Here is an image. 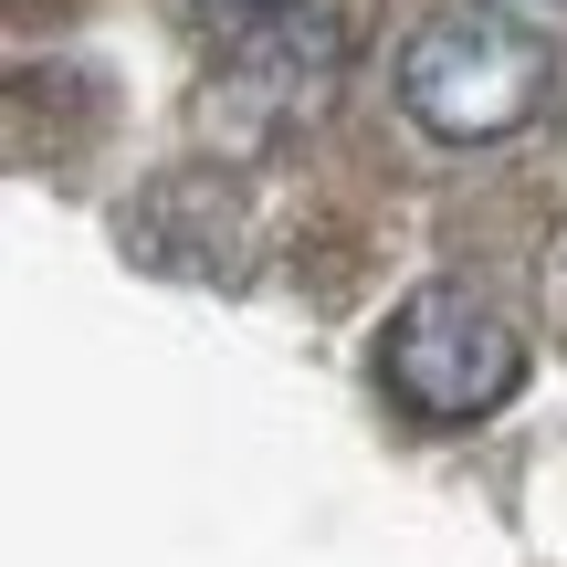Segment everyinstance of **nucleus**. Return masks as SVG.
I'll use <instances>...</instances> for the list:
<instances>
[{"mask_svg": "<svg viewBox=\"0 0 567 567\" xmlns=\"http://www.w3.org/2000/svg\"><path fill=\"white\" fill-rule=\"evenodd\" d=\"M557 95V53L505 11H431L400 42V105L442 147H494Z\"/></svg>", "mask_w": 567, "mask_h": 567, "instance_id": "f257e3e1", "label": "nucleus"}, {"mask_svg": "<svg viewBox=\"0 0 567 567\" xmlns=\"http://www.w3.org/2000/svg\"><path fill=\"white\" fill-rule=\"evenodd\" d=\"M210 21H264V11H284V0H200Z\"/></svg>", "mask_w": 567, "mask_h": 567, "instance_id": "39448f33", "label": "nucleus"}, {"mask_svg": "<svg viewBox=\"0 0 567 567\" xmlns=\"http://www.w3.org/2000/svg\"><path fill=\"white\" fill-rule=\"evenodd\" d=\"M379 379L400 410L452 431V421H484V410H505L526 389V337L473 284H421L379 337Z\"/></svg>", "mask_w": 567, "mask_h": 567, "instance_id": "f03ea898", "label": "nucleus"}, {"mask_svg": "<svg viewBox=\"0 0 567 567\" xmlns=\"http://www.w3.org/2000/svg\"><path fill=\"white\" fill-rule=\"evenodd\" d=\"M337 63H347V32L326 11H264V21H243V42L221 53V84H210V116L231 105V126L243 137H274V126H295L305 105L337 84Z\"/></svg>", "mask_w": 567, "mask_h": 567, "instance_id": "20e7f679", "label": "nucleus"}, {"mask_svg": "<svg viewBox=\"0 0 567 567\" xmlns=\"http://www.w3.org/2000/svg\"><path fill=\"white\" fill-rule=\"evenodd\" d=\"M116 243H126V264H147L168 284H243L252 274V210L231 179L179 168V179H147L116 210Z\"/></svg>", "mask_w": 567, "mask_h": 567, "instance_id": "7ed1b4c3", "label": "nucleus"}]
</instances>
